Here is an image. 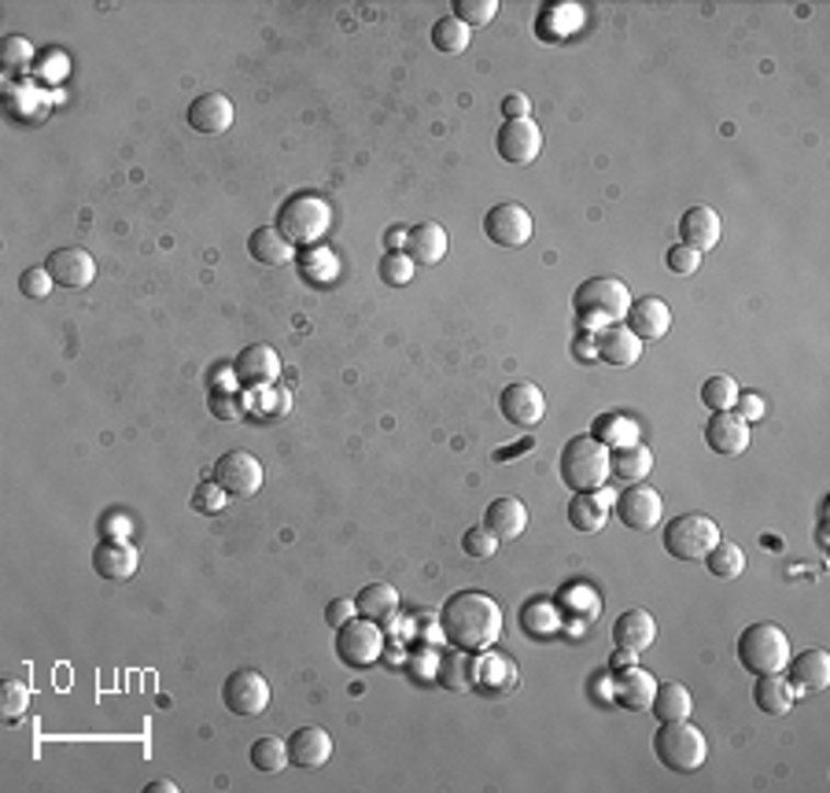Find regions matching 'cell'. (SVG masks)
I'll return each instance as SVG.
<instances>
[{"label":"cell","instance_id":"obj_16","mask_svg":"<svg viewBox=\"0 0 830 793\" xmlns=\"http://www.w3.org/2000/svg\"><path fill=\"white\" fill-rule=\"evenodd\" d=\"M624 325L643 343H657V340H664L668 332H672V307H668L664 299H657V296L632 299V307H627V314H624Z\"/></svg>","mask_w":830,"mask_h":793},{"label":"cell","instance_id":"obj_31","mask_svg":"<svg viewBox=\"0 0 830 793\" xmlns=\"http://www.w3.org/2000/svg\"><path fill=\"white\" fill-rule=\"evenodd\" d=\"M610 502H616V498H613L610 491L572 495V502H569V524L576 528V532H583V535L602 532L605 521H610Z\"/></svg>","mask_w":830,"mask_h":793},{"label":"cell","instance_id":"obj_58","mask_svg":"<svg viewBox=\"0 0 830 793\" xmlns=\"http://www.w3.org/2000/svg\"><path fill=\"white\" fill-rule=\"evenodd\" d=\"M388 248H391V251H402V248H407V229H391V233H388Z\"/></svg>","mask_w":830,"mask_h":793},{"label":"cell","instance_id":"obj_1","mask_svg":"<svg viewBox=\"0 0 830 793\" xmlns=\"http://www.w3.org/2000/svg\"><path fill=\"white\" fill-rule=\"evenodd\" d=\"M502 624H505L502 605L484 591H458L440 609V635L454 649H465V654L491 649L499 643Z\"/></svg>","mask_w":830,"mask_h":793},{"label":"cell","instance_id":"obj_49","mask_svg":"<svg viewBox=\"0 0 830 793\" xmlns=\"http://www.w3.org/2000/svg\"><path fill=\"white\" fill-rule=\"evenodd\" d=\"M19 288H23L26 299H45L48 292L56 288L53 273H48V267H30L23 270V277H19Z\"/></svg>","mask_w":830,"mask_h":793},{"label":"cell","instance_id":"obj_26","mask_svg":"<svg viewBox=\"0 0 830 793\" xmlns=\"http://www.w3.org/2000/svg\"><path fill=\"white\" fill-rule=\"evenodd\" d=\"M332 757V735L326 727H299L288 738V760L296 768H326Z\"/></svg>","mask_w":830,"mask_h":793},{"label":"cell","instance_id":"obj_35","mask_svg":"<svg viewBox=\"0 0 830 793\" xmlns=\"http://www.w3.org/2000/svg\"><path fill=\"white\" fill-rule=\"evenodd\" d=\"M653 716L661 720V724H672V720H691V690L683 683H657V694H653Z\"/></svg>","mask_w":830,"mask_h":793},{"label":"cell","instance_id":"obj_46","mask_svg":"<svg viewBox=\"0 0 830 793\" xmlns=\"http://www.w3.org/2000/svg\"><path fill=\"white\" fill-rule=\"evenodd\" d=\"M499 539H494L488 528H469V532L462 535V551L465 557H477V562H488V557H494V551H499Z\"/></svg>","mask_w":830,"mask_h":793},{"label":"cell","instance_id":"obj_40","mask_svg":"<svg viewBox=\"0 0 830 793\" xmlns=\"http://www.w3.org/2000/svg\"><path fill=\"white\" fill-rule=\"evenodd\" d=\"M702 403H705L713 414L735 410V403H738V384H735V377H727V373H716V377H708V381L702 384Z\"/></svg>","mask_w":830,"mask_h":793},{"label":"cell","instance_id":"obj_8","mask_svg":"<svg viewBox=\"0 0 830 793\" xmlns=\"http://www.w3.org/2000/svg\"><path fill=\"white\" fill-rule=\"evenodd\" d=\"M384 654V632L377 620L354 616L343 627H337V657L348 668H373Z\"/></svg>","mask_w":830,"mask_h":793},{"label":"cell","instance_id":"obj_44","mask_svg":"<svg viewBox=\"0 0 830 793\" xmlns=\"http://www.w3.org/2000/svg\"><path fill=\"white\" fill-rule=\"evenodd\" d=\"M413 270H418V262H413L407 251H388V256L380 259V281L391 284V288H407L413 281Z\"/></svg>","mask_w":830,"mask_h":793},{"label":"cell","instance_id":"obj_38","mask_svg":"<svg viewBox=\"0 0 830 793\" xmlns=\"http://www.w3.org/2000/svg\"><path fill=\"white\" fill-rule=\"evenodd\" d=\"M292 764L288 760V741L281 738H259L255 746H251V768L262 771V775H277V771H285Z\"/></svg>","mask_w":830,"mask_h":793},{"label":"cell","instance_id":"obj_42","mask_svg":"<svg viewBox=\"0 0 830 793\" xmlns=\"http://www.w3.org/2000/svg\"><path fill=\"white\" fill-rule=\"evenodd\" d=\"M521 624H524V632L528 635H550V632H558L561 616L550 602H528L524 605V613H521Z\"/></svg>","mask_w":830,"mask_h":793},{"label":"cell","instance_id":"obj_24","mask_svg":"<svg viewBox=\"0 0 830 793\" xmlns=\"http://www.w3.org/2000/svg\"><path fill=\"white\" fill-rule=\"evenodd\" d=\"M407 256L418 262V267H440L451 251V237L440 222H418L413 229H407Z\"/></svg>","mask_w":830,"mask_h":793},{"label":"cell","instance_id":"obj_10","mask_svg":"<svg viewBox=\"0 0 830 793\" xmlns=\"http://www.w3.org/2000/svg\"><path fill=\"white\" fill-rule=\"evenodd\" d=\"M535 233V222L528 215V207H521V203H494V207L484 215V237H488L494 248H505V251H518L524 243L532 240Z\"/></svg>","mask_w":830,"mask_h":793},{"label":"cell","instance_id":"obj_48","mask_svg":"<svg viewBox=\"0 0 830 793\" xmlns=\"http://www.w3.org/2000/svg\"><path fill=\"white\" fill-rule=\"evenodd\" d=\"M664 262L675 277H691V273H697V267H702V251H694L691 243H675V248H668Z\"/></svg>","mask_w":830,"mask_h":793},{"label":"cell","instance_id":"obj_17","mask_svg":"<svg viewBox=\"0 0 830 793\" xmlns=\"http://www.w3.org/2000/svg\"><path fill=\"white\" fill-rule=\"evenodd\" d=\"M93 568L107 584H126V579L137 576L140 551L129 539H100V546L93 551Z\"/></svg>","mask_w":830,"mask_h":793},{"label":"cell","instance_id":"obj_50","mask_svg":"<svg viewBox=\"0 0 830 793\" xmlns=\"http://www.w3.org/2000/svg\"><path fill=\"white\" fill-rule=\"evenodd\" d=\"M207 406H211V414H215L218 421H237V417L245 414V403H240V395H237V392H229V388L211 392Z\"/></svg>","mask_w":830,"mask_h":793},{"label":"cell","instance_id":"obj_25","mask_svg":"<svg viewBox=\"0 0 830 793\" xmlns=\"http://www.w3.org/2000/svg\"><path fill=\"white\" fill-rule=\"evenodd\" d=\"M653 694H657V679L646 672V668L632 665V668H624V672H616L613 698H616V705L627 709V713H650Z\"/></svg>","mask_w":830,"mask_h":793},{"label":"cell","instance_id":"obj_45","mask_svg":"<svg viewBox=\"0 0 830 793\" xmlns=\"http://www.w3.org/2000/svg\"><path fill=\"white\" fill-rule=\"evenodd\" d=\"M454 19L465 26H488L494 15H499V0H454Z\"/></svg>","mask_w":830,"mask_h":793},{"label":"cell","instance_id":"obj_2","mask_svg":"<svg viewBox=\"0 0 830 793\" xmlns=\"http://www.w3.org/2000/svg\"><path fill=\"white\" fill-rule=\"evenodd\" d=\"M561 480L576 495H594L610 480V446L594 435H572L561 446Z\"/></svg>","mask_w":830,"mask_h":793},{"label":"cell","instance_id":"obj_23","mask_svg":"<svg viewBox=\"0 0 830 793\" xmlns=\"http://www.w3.org/2000/svg\"><path fill=\"white\" fill-rule=\"evenodd\" d=\"M594 348H599V359H602L605 365H616V370H632V365H639L646 343H643L639 337H635V332L627 329L624 321H613L610 329L599 332Z\"/></svg>","mask_w":830,"mask_h":793},{"label":"cell","instance_id":"obj_30","mask_svg":"<svg viewBox=\"0 0 830 793\" xmlns=\"http://www.w3.org/2000/svg\"><path fill=\"white\" fill-rule=\"evenodd\" d=\"M653 638H657V620L646 613V609H627V613L616 616V624H613V643L616 646L643 654V649L653 646Z\"/></svg>","mask_w":830,"mask_h":793},{"label":"cell","instance_id":"obj_57","mask_svg":"<svg viewBox=\"0 0 830 793\" xmlns=\"http://www.w3.org/2000/svg\"><path fill=\"white\" fill-rule=\"evenodd\" d=\"M524 451H532V440H521L518 446H510V451H494V462H513V454H524Z\"/></svg>","mask_w":830,"mask_h":793},{"label":"cell","instance_id":"obj_33","mask_svg":"<svg viewBox=\"0 0 830 793\" xmlns=\"http://www.w3.org/2000/svg\"><path fill=\"white\" fill-rule=\"evenodd\" d=\"M753 701L764 716H786L789 709H794L797 694H794V687L786 683V676L775 672V676H757Z\"/></svg>","mask_w":830,"mask_h":793},{"label":"cell","instance_id":"obj_37","mask_svg":"<svg viewBox=\"0 0 830 793\" xmlns=\"http://www.w3.org/2000/svg\"><path fill=\"white\" fill-rule=\"evenodd\" d=\"M469 41H473V30L465 26V23H458L454 15H443L440 23L432 26V48H436V53H443V56L465 53V48H469Z\"/></svg>","mask_w":830,"mask_h":793},{"label":"cell","instance_id":"obj_27","mask_svg":"<svg viewBox=\"0 0 830 793\" xmlns=\"http://www.w3.org/2000/svg\"><path fill=\"white\" fill-rule=\"evenodd\" d=\"M653 473V451L643 443L621 446V451H610V476L616 484L632 487V484H646Z\"/></svg>","mask_w":830,"mask_h":793},{"label":"cell","instance_id":"obj_53","mask_svg":"<svg viewBox=\"0 0 830 793\" xmlns=\"http://www.w3.org/2000/svg\"><path fill=\"white\" fill-rule=\"evenodd\" d=\"M354 616H359V602H354V598H337V602H329V609H326L329 627H343Z\"/></svg>","mask_w":830,"mask_h":793},{"label":"cell","instance_id":"obj_52","mask_svg":"<svg viewBox=\"0 0 830 793\" xmlns=\"http://www.w3.org/2000/svg\"><path fill=\"white\" fill-rule=\"evenodd\" d=\"M735 414L742 417L746 424H753V421H761L764 417V399L757 392H738V403H735Z\"/></svg>","mask_w":830,"mask_h":793},{"label":"cell","instance_id":"obj_20","mask_svg":"<svg viewBox=\"0 0 830 793\" xmlns=\"http://www.w3.org/2000/svg\"><path fill=\"white\" fill-rule=\"evenodd\" d=\"M45 267H48V273H53V281L59 284V288H86V284H93V277H96V262L82 248L48 251Z\"/></svg>","mask_w":830,"mask_h":793},{"label":"cell","instance_id":"obj_11","mask_svg":"<svg viewBox=\"0 0 830 793\" xmlns=\"http://www.w3.org/2000/svg\"><path fill=\"white\" fill-rule=\"evenodd\" d=\"M215 480L226 487L229 498H251L259 495L262 480H266V469L255 454L248 451H229L215 462Z\"/></svg>","mask_w":830,"mask_h":793},{"label":"cell","instance_id":"obj_36","mask_svg":"<svg viewBox=\"0 0 830 793\" xmlns=\"http://www.w3.org/2000/svg\"><path fill=\"white\" fill-rule=\"evenodd\" d=\"M359 616H366V620H391L395 613H399V591H395L391 584H369V587H362L359 591Z\"/></svg>","mask_w":830,"mask_h":793},{"label":"cell","instance_id":"obj_59","mask_svg":"<svg viewBox=\"0 0 830 793\" xmlns=\"http://www.w3.org/2000/svg\"><path fill=\"white\" fill-rule=\"evenodd\" d=\"M145 793H178V786L170 779H159V782H148Z\"/></svg>","mask_w":830,"mask_h":793},{"label":"cell","instance_id":"obj_12","mask_svg":"<svg viewBox=\"0 0 830 793\" xmlns=\"http://www.w3.org/2000/svg\"><path fill=\"white\" fill-rule=\"evenodd\" d=\"M613 506L624 528H632V532H653V528L664 521V498L646 484L624 487V495H616Z\"/></svg>","mask_w":830,"mask_h":793},{"label":"cell","instance_id":"obj_21","mask_svg":"<svg viewBox=\"0 0 830 793\" xmlns=\"http://www.w3.org/2000/svg\"><path fill=\"white\" fill-rule=\"evenodd\" d=\"M232 118H237V111H232V100L226 93H204L189 104V126L204 137L229 134Z\"/></svg>","mask_w":830,"mask_h":793},{"label":"cell","instance_id":"obj_43","mask_svg":"<svg viewBox=\"0 0 830 793\" xmlns=\"http://www.w3.org/2000/svg\"><path fill=\"white\" fill-rule=\"evenodd\" d=\"M0 709H4V720L8 724H19V720L26 716L30 709V687L23 679H4V687H0Z\"/></svg>","mask_w":830,"mask_h":793},{"label":"cell","instance_id":"obj_51","mask_svg":"<svg viewBox=\"0 0 830 793\" xmlns=\"http://www.w3.org/2000/svg\"><path fill=\"white\" fill-rule=\"evenodd\" d=\"M30 59H34V45H30L26 37H4V67H26Z\"/></svg>","mask_w":830,"mask_h":793},{"label":"cell","instance_id":"obj_19","mask_svg":"<svg viewBox=\"0 0 830 793\" xmlns=\"http://www.w3.org/2000/svg\"><path fill=\"white\" fill-rule=\"evenodd\" d=\"M705 443L720 457H742L749 451V424L735 410L713 414L705 424Z\"/></svg>","mask_w":830,"mask_h":793},{"label":"cell","instance_id":"obj_29","mask_svg":"<svg viewBox=\"0 0 830 793\" xmlns=\"http://www.w3.org/2000/svg\"><path fill=\"white\" fill-rule=\"evenodd\" d=\"M248 256L255 259L259 267H288V262L296 259V243H288L277 226H259L248 237Z\"/></svg>","mask_w":830,"mask_h":793},{"label":"cell","instance_id":"obj_55","mask_svg":"<svg viewBox=\"0 0 830 793\" xmlns=\"http://www.w3.org/2000/svg\"><path fill=\"white\" fill-rule=\"evenodd\" d=\"M100 535H104V539H126V535H129L126 513H107L104 524H100Z\"/></svg>","mask_w":830,"mask_h":793},{"label":"cell","instance_id":"obj_34","mask_svg":"<svg viewBox=\"0 0 830 793\" xmlns=\"http://www.w3.org/2000/svg\"><path fill=\"white\" fill-rule=\"evenodd\" d=\"M591 435L599 443H605L610 451H621V446H632V443H639V421L635 417H627V414H602L599 421L591 424Z\"/></svg>","mask_w":830,"mask_h":793},{"label":"cell","instance_id":"obj_14","mask_svg":"<svg viewBox=\"0 0 830 793\" xmlns=\"http://www.w3.org/2000/svg\"><path fill=\"white\" fill-rule=\"evenodd\" d=\"M494 148H499V156L505 162H513V167H528V162L539 159L543 134L532 118H510L502 122L499 137H494Z\"/></svg>","mask_w":830,"mask_h":793},{"label":"cell","instance_id":"obj_60","mask_svg":"<svg viewBox=\"0 0 830 793\" xmlns=\"http://www.w3.org/2000/svg\"><path fill=\"white\" fill-rule=\"evenodd\" d=\"M816 543H819V551H827V528L823 524L816 528Z\"/></svg>","mask_w":830,"mask_h":793},{"label":"cell","instance_id":"obj_5","mask_svg":"<svg viewBox=\"0 0 830 793\" xmlns=\"http://www.w3.org/2000/svg\"><path fill=\"white\" fill-rule=\"evenodd\" d=\"M653 754L657 760L675 771V775H691L708 760V738L686 720H672V724H661L653 735Z\"/></svg>","mask_w":830,"mask_h":793},{"label":"cell","instance_id":"obj_22","mask_svg":"<svg viewBox=\"0 0 830 793\" xmlns=\"http://www.w3.org/2000/svg\"><path fill=\"white\" fill-rule=\"evenodd\" d=\"M484 528L499 539V543H513L528 532V506L518 495H502L484 510Z\"/></svg>","mask_w":830,"mask_h":793},{"label":"cell","instance_id":"obj_39","mask_svg":"<svg viewBox=\"0 0 830 793\" xmlns=\"http://www.w3.org/2000/svg\"><path fill=\"white\" fill-rule=\"evenodd\" d=\"M705 565L716 579H738L746 573V554H742V546L738 543H724L720 539V543L705 554Z\"/></svg>","mask_w":830,"mask_h":793},{"label":"cell","instance_id":"obj_6","mask_svg":"<svg viewBox=\"0 0 830 793\" xmlns=\"http://www.w3.org/2000/svg\"><path fill=\"white\" fill-rule=\"evenodd\" d=\"M716 543H720V528L705 513H680L664 528V551L675 562H705Z\"/></svg>","mask_w":830,"mask_h":793},{"label":"cell","instance_id":"obj_9","mask_svg":"<svg viewBox=\"0 0 830 793\" xmlns=\"http://www.w3.org/2000/svg\"><path fill=\"white\" fill-rule=\"evenodd\" d=\"M270 698H273L270 679L262 672H255V668H237V672L226 679V687H221V701H226V709L232 716H245V720L266 713Z\"/></svg>","mask_w":830,"mask_h":793},{"label":"cell","instance_id":"obj_15","mask_svg":"<svg viewBox=\"0 0 830 793\" xmlns=\"http://www.w3.org/2000/svg\"><path fill=\"white\" fill-rule=\"evenodd\" d=\"M281 370H285L281 354L270 343H251L232 359V381L245 384V388H270L281 377Z\"/></svg>","mask_w":830,"mask_h":793},{"label":"cell","instance_id":"obj_13","mask_svg":"<svg viewBox=\"0 0 830 793\" xmlns=\"http://www.w3.org/2000/svg\"><path fill=\"white\" fill-rule=\"evenodd\" d=\"M499 414L513 424V429L532 432V429H539V421L546 417V395L535 388V384L518 381L499 395Z\"/></svg>","mask_w":830,"mask_h":793},{"label":"cell","instance_id":"obj_41","mask_svg":"<svg viewBox=\"0 0 830 793\" xmlns=\"http://www.w3.org/2000/svg\"><path fill=\"white\" fill-rule=\"evenodd\" d=\"M440 679L451 690H458V694H469V690L477 687V665H473V660L465 657V649H462V654H454V657L443 660Z\"/></svg>","mask_w":830,"mask_h":793},{"label":"cell","instance_id":"obj_54","mask_svg":"<svg viewBox=\"0 0 830 793\" xmlns=\"http://www.w3.org/2000/svg\"><path fill=\"white\" fill-rule=\"evenodd\" d=\"M502 118L510 122V118H528V111H532V104H528V97L524 93H510V97H502Z\"/></svg>","mask_w":830,"mask_h":793},{"label":"cell","instance_id":"obj_56","mask_svg":"<svg viewBox=\"0 0 830 793\" xmlns=\"http://www.w3.org/2000/svg\"><path fill=\"white\" fill-rule=\"evenodd\" d=\"M632 665H639V654H635V649L616 646L613 657H610V668H613V672H624V668H632Z\"/></svg>","mask_w":830,"mask_h":793},{"label":"cell","instance_id":"obj_47","mask_svg":"<svg viewBox=\"0 0 830 793\" xmlns=\"http://www.w3.org/2000/svg\"><path fill=\"white\" fill-rule=\"evenodd\" d=\"M226 487H221L218 480H204L192 491V510L196 513H204V517H211V513H218L221 506H226Z\"/></svg>","mask_w":830,"mask_h":793},{"label":"cell","instance_id":"obj_32","mask_svg":"<svg viewBox=\"0 0 830 793\" xmlns=\"http://www.w3.org/2000/svg\"><path fill=\"white\" fill-rule=\"evenodd\" d=\"M299 277L314 284V288H329L340 277V259L337 251H329L326 243H314V248L299 251Z\"/></svg>","mask_w":830,"mask_h":793},{"label":"cell","instance_id":"obj_3","mask_svg":"<svg viewBox=\"0 0 830 793\" xmlns=\"http://www.w3.org/2000/svg\"><path fill=\"white\" fill-rule=\"evenodd\" d=\"M329 226H332V207L321 196H314V192H296V196H288L277 211V229L285 233V240L296 243V248L321 243Z\"/></svg>","mask_w":830,"mask_h":793},{"label":"cell","instance_id":"obj_18","mask_svg":"<svg viewBox=\"0 0 830 793\" xmlns=\"http://www.w3.org/2000/svg\"><path fill=\"white\" fill-rule=\"evenodd\" d=\"M786 683L794 687L797 698L805 694H823L830 687V654L827 649H805L801 657H789V665L783 668Z\"/></svg>","mask_w":830,"mask_h":793},{"label":"cell","instance_id":"obj_7","mask_svg":"<svg viewBox=\"0 0 830 793\" xmlns=\"http://www.w3.org/2000/svg\"><path fill=\"white\" fill-rule=\"evenodd\" d=\"M572 307L580 318H599V321H624L627 307H632V292L621 277H587L580 288L572 292Z\"/></svg>","mask_w":830,"mask_h":793},{"label":"cell","instance_id":"obj_4","mask_svg":"<svg viewBox=\"0 0 830 793\" xmlns=\"http://www.w3.org/2000/svg\"><path fill=\"white\" fill-rule=\"evenodd\" d=\"M794 657L789 649V638L778 624H749L742 635H738V665L753 676H775L783 672Z\"/></svg>","mask_w":830,"mask_h":793},{"label":"cell","instance_id":"obj_28","mask_svg":"<svg viewBox=\"0 0 830 793\" xmlns=\"http://www.w3.org/2000/svg\"><path fill=\"white\" fill-rule=\"evenodd\" d=\"M680 243H691L694 251H713L720 243V215L713 207H691L680 218Z\"/></svg>","mask_w":830,"mask_h":793}]
</instances>
